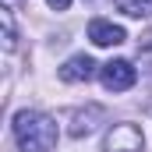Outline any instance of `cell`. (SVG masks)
<instances>
[{
    "label": "cell",
    "instance_id": "4",
    "mask_svg": "<svg viewBox=\"0 0 152 152\" xmlns=\"http://www.w3.org/2000/svg\"><path fill=\"white\" fill-rule=\"evenodd\" d=\"M88 39L96 46H120L127 39V32L120 25H113V21H106V18H92L88 21Z\"/></svg>",
    "mask_w": 152,
    "mask_h": 152
},
{
    "label": "cell",
    "instance_id": "6",
    "mask_svg": "<svg viewBox=\"0 0 152 152\" xmlns=\"http://www.w3.org/2000/svg\"><path fill=\"white\" fill-rule=\"evenodd\" d=\"M103 106H88V110H78L71 117V127H67V134L71 138H85V134H92L96 127H99V120H103Z\"/></svg>",
    "mask_w": 152,
    "mask_h": 152
},
{
    "label": "cell",
    "instance_id": "8",
    "mask_svg": "<svg viewBox=\"0 0 152 152\" xmlns=\"http://www.w3.org/2000/svg\"><path fill=\"white\" fill-rule=\"evenodd\" d=\"M0 21H4V50H14V14H11V7H0Z\"/></svg>",
    "mask_w": 152,
    "mask_h": 152
},
{
    "label": "cell",
    "instance_id": "1",
    "mask_svg": "<svg viewBox=\"0 0 152 152\" xmlns=\"http://www.w3.org/2000/svg\"><path fill=\"white\" fill-rule=\"evenodd\" d=\"M14 138L25 152H50L57 145V124L46 113L36 110H21L14 117Z\"/></svg>",
    "mask_w": 152,
    "mask_h": 152
},
{
    "label": "cell",
    "instance_id": "5",
    "mask_svg": "<svg viewBox=\"0 0 152 152\" xmlns=\"http://www.w3.org/2000/svg\"><path fill=\"white\" fill-rule=\"evenodd\" d=\"M88 78H96V60H92V57H85V53L71 57V60L60 67V81H67V85L88 81Z\"/></svg>",
    "mask_w": 152,
    "mask_h": 152
},
{
    "label": "cell",
    "instance_id": "2",
    "mask_svg": "<svg viewBox=\"0 0 152 152\" xmlns=\"http://www.w3.org/2000/svg\"><path fill=\"white\" fill-rule=\"evenodd\" d=\"M142 145H145V134L138 124H113L103 142L106 152H142Z\"/></svg>",
    "mask_w": 152,
    "mask_h": 152
},
{
    "label": "cell",
    "instance_id": "7",
    "mask_svg": "<svg viewBox=\"0 0 152 152\" xmlns=\"http://www.w3.org/2000/svg\"><path fill=\"white\" fill-rule=\"evenodd\" d=\"M113 4L131 18H149L152 14V0H113Z\"/></svg>",
    "mask_w": 152,
    "mask_h": 152
},
{
    "label": "cell",
    "instance_id": "3",
    "mask_svg": "<svg viewBox=\"0 0 152 152\" xmlns=\"http://www.w3.org/2000/svg\"><path fill=\"white\" fill-rule=\"evenodd\" d=\"M99 78H103V85H106L110 92H127V88L138 81V67H134L131 60H110V64L99 67Z\"/></svg>",
    "mask_w": 152,
    "mask_h": 152
},
{
    "label": "cell",
    "instance_id": "9",
    "mask_svg": "<svg viewBox=\"0 0 152 152\" xmlns=\"http://www.w3.org/2000/svg\"><path fill=\"white\" fill-rule=\"evenodd\" d=\"M46 4H50L53 11H67V7H71V0H46Z\"/></svg>",
    "mask_w": 152,
    "mask_h": 152
}]
</instances>
